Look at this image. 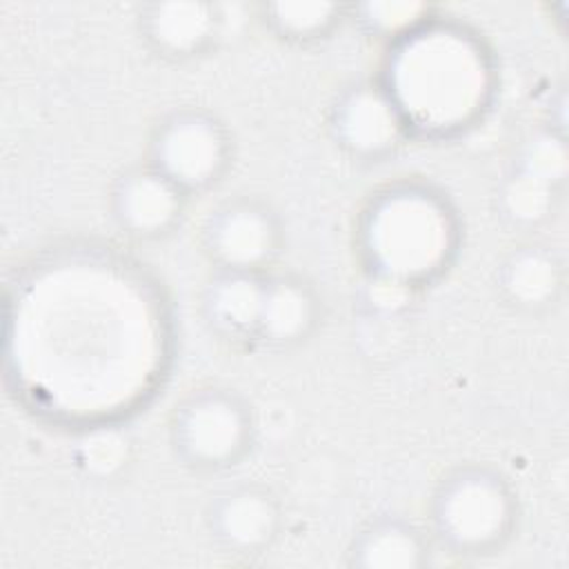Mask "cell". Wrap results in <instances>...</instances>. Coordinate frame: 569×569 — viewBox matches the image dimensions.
Returning <instances> with one entry per match:
<instances>
[{"label": "cell", "instance_id": "cell-14", "mask_svg": "<svg viewBox=\"0 0 569 569\" xmlns=\"http://www.w3.org/2000/svg\"><path fill=\"white\" fill-rule=\"evenodd\" d=\"M427 527L400 516L376 513L365 520L345 547L349 569H422L433 560Z\"/></svg>", "mask_w": 569, "mask_h": 569}, {"label": "cell", "instance_id": "cell-7", "mask_svg": "<svg viewBox=\"0 0 569 569\" xmlns=\"http://www.w3.org/2000/svg\"><path fill=\"white\" fill-rule=\"evenodd\" d=\"M325 122L336 151L360 167L385 164L413 142L405 118L376 76L342 84L329 100Z\"/></svg>", "mask_w": 569, "mask_h": 569}, {"label": "cell", "instance_id": "cell-17", "mask_svg": "<svg viewBox=\"0 0 569 569\" xmlns=\"http://www.w3.org/2000/svg\"><path fill=\"white\" fill-rule=\"evenodd\" d=\"M436 9L438 4L433 2H351L349 24L365 38L385 47L416 29L433 16Z\"/></svg>", "mask_w": 569, "mask_h": 569}, {"label": "cell", "instance_id": "cell-15", "mask_svg": "<svg viewBox=\"0 0 569 569\" xmlns=\"http://www.w3.org/2000/svg\"><path fill=\"white\" fill-rule=\"evenodd\" d=\"M260 27L282 44L311 47L349 24L351 2L278 0L256 4Z\"/></svg>", "mask_w": 569, "mask_h": 569}, {"label": "cell", "instance_id": "cell-12", "mask_svg": "<svg viewBox=\"0 0 569 569\" xmlns=\"http://www.w3.org/2000/svg\"><path fill=\"white\" fill-rule=\"evenodd\" d=\"M327 318V302L318 284L300 271L276 269L264 278L256 351L282 353L316 338Z\"/></svg>", "mask_w": 569, "mask_h": 569}, {"label": "cell", "instance_id": "cell-10", "mask_svg": "<svg viewBox=\"0 0 569 569\" xmlns=\"http://www.w3.org/2000/svg\"><path fill=\"white\" fill-rule=\"evenodd\" d=\"M133 29L142 49L164 64H189L211 56L224 31V13L207 0L140 2Z\"/></svg>", "mask_w": 569, "mask_h": 569}, {"label": "cell", "instance_id": "cell-16", "mask_svg": "<svg viewBox=\"0 0 569 569\" xmlns=\"http://www.w3.org/2000/svg\"><path fill=\"white\" fill-rule=\"evenodd\" d=\"M565 189L509 164L496 184L493 209L509 229L531 233L558 216Z\"/></svg>", "mask_w": 569, "mask_h": 569}, {"label": "cell", "instance_id": "cell-6", "mask_svg": "<svg viewBox=\"0 0 569 569\" xmlns=\"http://www.w3.org/2000/svg\"><path fill=\"white\" fill-rule=\"evenodd\" d=\"M198 249L209 269L271 273L287 253V227L262 196L236 193L213 204L198 227Z\"/></svg>", "mask_w": 569, "mask_h": 569}, {"label": "cell", "instance_id": "cell-5", "mask_svg": "<svg viewBox=\"0 0 569 569\" xmlns=\"http://www.w3.org/2000/svg\"><path fill=\"white\" fill-rule=\"evenodd\" d=\"M238 144L231 127L213 109L180 104L149 127L142 160L171 180L191 202L218 191L231 176Z\"/></svg>", "mask_w": 569, "mask_h": 569}, {"label": "cell", "instance_id": "cell-3", "mask_svg": "<svg viewBox=\"0 0 569 569\" xmlns=\"http://www.w3.org/2000/svg\"><path fill=\"white\" fill-rule=\"evenodd\" d=\"M433 547L460 560L502 553L520 527V498L509 476L489 462L445 469L427 498Z\"/></svg>", "mask_w": 569, "mask_h": 569}, {"label": "cell", "instance_id": "cell-13", "mask_svg": "<svg viewBox=\"0 0 569 569\" xmlns=\"http://www.w3.org/2000/svg\"><path fill=\"white\" fill-rule=\"evenodd\" d=\"M264 276L211 269L198 293L204 329L224 347L256 351Z\"/></svg>", "mask_w": 569, "mask_h": 569}, {"label": "cell", "instance_id": "cell-9", "mask_svg": "<svg viewBox=\"0 0 569 569\" xmlns=\"http://www.w3.org/2000/svg\"><path fill=\"white\" fill-rule=\"evenodd\" d=\"M191 200L142 158L116 171L107 187L109 220L131 242H164L187 218Z\"/></svg>", "mask_w": 569, "mask_h": 569}, {"label": "cell", "instance_id": "cell-11", "mask_svg": "<svg viewBox=\"0 0 569 569\" xmlns=\"http://www.w3.org/2000/svg\"><path fill=\"white\" fill-rule=\"evenodd\" d=\"M493 289L498 300L513 313H553L567 293L565 258L553 244L527 236L509 247L498 260Z\"/></svg>", "mask_w": 569, "mask_h": 569}, {"label": "cell", "instance_id": "cell-2", "mask_svg": "<svg viewBox=\"0 0 569 569\" xmlns=\"http://www.w3.org/2000/svg\"><path fill=\"white\" fill-rule=\"evenodd\" d=\"M351 244L367 284L418 296L438 284L465 244L453 198L425 176H398L367 193Z\"/></svg>", "mask_w": 569, "mask_h": 569}, {"label": "cell", "instance_id": "cell-4", "mask_svg": "<svg viewBox=\"0 0 569 569\" xmlns=\"http://www.w3.org/2000/svg\"><path fill=\"white\" fill-rule=\"evenodd\" d=\"M256 438L253 405L242 391L222 382L193 385L167 416L171 456L191 473H222L242 465Z\"/></svg>", "mask_w": 569, "mask_h": 569}, {"label": "cell", "instance_id": "cell-1", "mask_svg": "<svg viewBox=\"0 0 569 569\" xmlns=\"http://www.w3.org/2000/svg\"><path fill=\"white\" fill-rule=\"evenodd\" d=\"M396 102L411 140L453 142L491 113L500 73L485 36L436 9L382 47L373 73Z\"/></svg>", "mask_w": 569, "mask_h": 569}, {"label": "cell", "instance_id": "cell-8", "mask_svg": "<svg viewBox=\"0 0 569 569\" xmlns=\"http://www.w3.org/2000/svg\"><path fill=\"white\" fill-rule=\"evenodd\" d=\"M284 505L273 487L260 480H240L204 507V529L213 547L233 560H256L269 553L284 533Z\"/></svg>", "mask_w": 569, "mask_h": 569}]
</instances>
